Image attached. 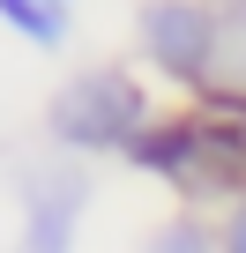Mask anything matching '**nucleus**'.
<instances>
[{
  "mask_svg": "<svg viewBox=\"0 0 246 253\" xmlns=\"http://www.w3.org/2000/svg\"><path fill=\"white\" fill-rule=\"evenodd\" d=\"M135 30H142V52L157 75H172L194 97L216 89V8L209 0H149Z\"/></svg>",
  "mask_w": 246,
  "mask_h": 253,
  "instance_id": "f03ea898",
  "label": "nucleus"
},
{
  "mask_svg": "<svg viewBox=\"0 0 246 253\" xmlns=\"http://www.w3.org/2000/svg\"><path fill=\"white\" fill-rule=\"evenodd\" d=\"M149 89L127 67H82L75 82H60V97L45 104V134L75 157H127L149 134Z\"/></svg>",
  "mask_w": 246,
  "mask_h": 253,
  "instance_id": "f257e3e1",
  "label": "nucleus"
},
{
  "mask_svg": "<svg viewBox=\"0 0 246 253\" xmlns=\"http://www.w3.org/2000/svg\"><path fill=\"white\" fill-rule=\"evenodd\" d=\"M216 89L246 97V0H216Z\"/></svg>",
  "mask_w": 246,
  "mask_h": 253,
  "instance_id": "20e7f679",
  "label": "nucleus"
},
{
  "mask_svg": "<svg viewBox=\"0 0 246 253\" xmlns=\"http://www.w3.org/2000/svg\"><path fill=\"white\" fill-rule=\"evenodd\" d=\"M216 246H224V253H246V194L231 201V216H224V231H216Z\"/></svg>",
  "mask_w": 246,
  "mask_h": 253,
  "instance_id": "0eeeda50",
  "label": "nucleus"
},
{
  "mask_svg": "<svg viewBox=\"0 0 246 253\" xmlns=\"http://www.w3.org/2000/svg\"><path fill=\"white\" fill-rule=\"evenodd\" d=\"M142 253H224V246H216V231H209L201 216H164Z\"/></svg>",
  "mask_w": 246,
  "mask_h": 253,
  "instance_id": "423d86ee",
  "label": "nucleus"
},
{
  "mask_svg": "<svg viewBox=\"0 0 246 253\" xmlns=\"http://www.w3.org/2000/svg\"><path fill=\"white\" fill-rule=\"evenodd\" d=\"M0 23L30 45H67V0H0Z\"/></svg>",
  "mask_w": 246,
  "mask_h": 253,
  "instance_id": "39448f33",
  "label": "nucleus"
},
{
  "mask_svg": "<svg viewBox=\"0 0 246 253\" xmlns=\"http://www.w3.org/2000/svg\"><path fill=\"white\" fill-rule=\"evenodd\" d=\"M82 209H90V171H82V164H38V171L23 179L15 253H75Z\"/></svg>",
  "mask_w": 246,
  "mask_h": 253,
  "instance_id": "7ed1b4c3",
  "label": "nucleus"
}]
</instances>
